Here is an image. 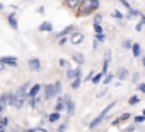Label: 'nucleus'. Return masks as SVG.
<instances>
[{
  "label": "nucleus",
  "mask_w": 145,
  "mask_h": 132,
  "mask_svg": "<svg viewBox=\"0 0 145 132\" xmlns=\"http://www.w3.org/2000/svg\"><path fill=\"white\" fill-rule=\"evenodd\" d=\"M9 98H10V105L14 108H22L24 106V101L27 98V84H22L14 94H9Z\"/></svg>",
  "instance_id": "f257e3e1"
},
{
  "label": "nucleus",
  "mask_w": 145,
  "mask_h": 132,
  "mask_svg": "<svg viewBox=\"0 0 145 132\" xmlns=\"http://www.w3.org/2000/svg\"><path fill=\"white\" fill-rule=\"evenodd\" d=\"M99 7V0H82V4L79 7V14L80 16H87L91 12H94Z\"/></svg>",
  "instance_id": "f03ea898"
},
{
  "label": "nucleus",
  "mask_w": 145,
  "mask_h": 132,
  "mask_svg": "<svg viewBox=\"0 0 145 132\" xmlns=\"http://www.w3.org/2000/svg\"><path fill=\"white\" fill-rule=\"evenodd\" d=\"M114 105H116V103H114V101H111V103H109V105H108V106H106V108H104V110H103V112H101V113H99V115H97V117H96V118H94L92 122H91V123H89V127H91V129L97 127V125H99V123H101V122L104 120V117H106V115L109 113V110H111V108H113Z\"/></svg>",
  "instance_id": "7ed1b4c3"
},
{
  "label": "nucleus",
  "mask_w": 145,
  "mask_h": 132,
  "mask_svg": "<svg viewBox=\"0 0 145 132\" xmlns=\"http://www.w3.org/2000/svg\"><path fill=\"white\" fill-rule=\"evenodd\" d=\"M53 96H56V88H55V84H46V86H44V98L50 100V98H53Z\"/></svg>",
  "instance_id": "20e7f679"
},
{
  "label": "nucleus",
  "mask_w": 145,
  "mask_h": 132,
  "mask_svg": "<svg viewBox=\"0 0 145 132\" xmlns=\"http://www.w3.org/2000/svg\"><path fill=\"white\" fill-rule=\"evenodd\" d=\"M27 65H29V69H31L33 72H38V71H41V62H39V58H31Z\"/></svg>",
  "instance_id": "39448f33"
},
{
  "label": "nucleus",
  "mask_w": 145,
  "mask_h": 132,
  "mask_svg": "<svg viewBox=\"0 0 145 132\" xmlns=\"http://www.w3.org/2000/svg\"><path fill=\"white\" fill-rule=\"evenodd\" d=\"M82 41H84V34L82 33H74L70 36V43L72 45H80Z\"/></svg>",
  "instance_id": "423d86ee"
},
{
  "label": "nucleus",
  "mask_w": 145,
  "mask_h": 132,
  "mask_svg": "<svg viewBox=\"0 0 145 132\" xmlns=\"http://www.w3.org/2000/svg\"><path fill=\"white\" fill-rule=\"evenodd\" d=\"M39 91H41V84H34V86L29 89V93H27V98H29V100H33V98H38Z\"/></svg>",
  "instance_id": "0eeeda50"
},
{
  "label": "nucleus",
  "mask_w": 145,
  "mask_h": 132,
  "mask_svg": "<svg viewBox=\"0 0 145 132\" xmlns=\"http://www.w3.org/2000/svg\"><path fill=\"white\" fill-rule=\"evenodd\" d=\"M10 103V98H9V93L2 94V98H0V112H4L7 108V105Z\"/></svg>",
  "instance_id": "6e6552de"
},
{
  "label": "nucleus",
  "mask_w": 145,
  "mask_h": 132,
  "mask_svg": "<svg viewBox=\"0 0 145 132\" xmlns=\"http://www.w3.org/2000/svg\"><path fill=\"white\" fill-rule=\"evenodd\" d=\"M0 62L5 63V65H12V67H17V58H14V57H2V58H0Z\"/></svg>",
  "instance_id": "1a4fd4ad"
},
{
  "label": "nucleus",
  "mask_w": 145,
  "mask_h": 132,
  "mask_svg": "<svg viewBox=\"0 0 145 132\" xmlns=\"http://www.w3.org/2000/svg\"><path fill=\"white\" fill-rule=\"evenodd\" d=\"M80 76V67H75V69H68L67 71V77L68 79H75Z\"/></svg>",
  "instance_id": "9d476101"
},
{
  "label": "nucleus",
  "mask_w": 145,
  "mask_h": 132,
  "mask_svg": "<svg viewBox=\"0 0 145 132\" xmlns=\"http://www.w3.org/2000/svg\"><path fill=\"white\" fill-rule=\"evenodd\" d=\"M65 103H67V112H68V117H70V115H74V112H75V105H74V101H72V98L65 100Z\"/></svg>",
  "instance_id": "9b49d317"
},
{
  "label": "nucleus",
  "mask_w": 145,
  "mask_h": 132,
  "mask_svg": "<svg viewBox=\"0 0 145 132\" xmlns=\"http://www.w3.org/2000/svg\"><path fill=\"white\" fill-rule=\"evenodd\" d=\"M65 4H67V7H70V9H77V7H80L82 0H65Z\"/></svg>",
  "instance_id": "f8f14e48"
},
{
  "label": "nucleus",
  "mask_w": 145,
  "mask_h": 132,
  "mask_svg": "<svg viewBox=\"0 0 145 132\" xmlns=\"http://www.w3.org/2000/svg\"><path fill=\"white\" fill-rule=\"evenodd\" d=\"M7 19H9V24H10L14 29H17V28H19V26H17V19H16V14H9V17H7Z\"/></svg>",
  "instance_id": "ddd939ff"
},
{
  "label": "nucleus",
  "mask_w": 145,
  "mask_h": 132,
  "mask_svg": "<svg viewBox=\"0 0 145 132\" xmlns=\"http://www.w3.org/2000/svg\"><path fill=\"white\" fill-rule=\"evenodd\" d=\"M131 51H133V57H140V55H142V48H140V45H138V43H133Z\"/></svg>",
  "instance_id": "4468645a"
},
{
  "label": "nucleus",
  "mask_w": 145,
  "mask_h": 132,
  "mask_svg": "<svg viewBox=\"0 0 145 132\" xmlns=\"http://www.w3.org/2000/svg\"><path fill=\"white\" fill-rule=\"evenodd\" d=\"M60 120V112H53L50 117H48V122H51V123H55V122H58Z\"/></svg>",
  "instance_id": "2eb2a0df"
},
{
  "label": "nucleus",
  "mask_w": 145,
  "mask_h": 132,
  "mask_svg": "<svg viewBox=\"0 0 145 132\" xmlns=\"http://www.w3.org/2000/svg\"><path fill=\"white\" fill-rule=\"evenodd\" d=\"M70 33H74V26L65 28L63 31H60V33H58V36H60V38H63V36H67V34H70Z\"/></svg>",
  "instance_id": "dca6fc26"
},
{
  "label": "nucleus",
  "mask_w": 145,
  "mask_h": 132,
  "mask_svg": "<svg viewBox=\"0 0 145 132\" xmlns=\"http://www.w3.org/2000/svg\"><path fill=\"white\" fill-rule=\"evenodd\" d=\"M39 31H53V26H51V22H43L41 26H39Z\"/></svg>",
  "instance_id": "f3484780"
},
{
  "label": "nucleus",
  "mask_w": 145,
  "mask_h": 132,
  "mask_svg": "<svg viewBox=\"0 0 145 132\" xmlns=\"http://www.w3.org/2000/svg\"><path fill=\"white\" fill-rule=\"evenodd\" d=\"M80 82H82V77L79 76V77L74 79V82H72V88H74V89H79V88H80Z\"/></svg>",
  "instance_id": "a211bd4d"
},
{
  "label": "nucleus",
  "mask_w": 145,
  "mask_h": 132,
  "mask_svg": "<svg viewBox=\"0 0 145 132\" xmlns=\"http://www.w3.org/2000/svg\"><path fill=\"white\" fill-rule=\"evenodd\" d=\"M74 60H75L77 63H82V62H84V55H80V53H74Z\"/></svg>",
  "instance_id": "6ab92c4d"
},
{
  "label": "nucleus",
  "mask_w": 145,
  "mask_h": 132,
  "mask_svg": "<svg viewBox=\"0 0 145 132\" xmlns=\"http://www.w3.org/2000/svg\"><path fill=\"white\" fill-rule=\"evenodd\" d=\"M126 76H128V71H126V69H121V71L118 72V77H120L121 81H123V79H126Z\"/></svg>",
  "instance_id": "aec40b11"
},
{
  "label": "nucleus",
  "mask_w": 145,
  "mask_h": 132,
  "mask_svg": "<svg viewBox=\"0 0 145 132\" xmlns=\"http://www.w3.org/2000/svg\"><path fill=\"white\" fill-rule=\"evenodd\" d=\"M103 76H104V72H101V74H96V76L92 77V82H94V84H97V82L103 79Z\"/></svg>",
  "instance_id": "412c9836"
},
{
  "label": "nucleus",
  "mask_w": 145,
  "mask_h": 132,
  "mask_svg": "<svg viewBox=\"0 0 145 132\" xmlns=\"http://www.w3.org/2000/svg\"><path fill=\"white\" fill-rule=\"evenodd\" d=\"M138 101H140V98H138V96H131V98L128 100V103H130V105H137Z\"/></svg>",
  "instance_id": "4be33fe9"
},
{
  "label": "nucleus",
  "mask_w": 145,
  "mask_h": 132,
  "mask_svg": "<svg viewBox=\"0 0 145 132\" xmlns=\"http://www.w3.org/2000/svg\"><path fill=\"white\" fill-rule=\"evenodd\" d=\"M94 31H96V34H103V28H101V24H94Z\"/></svg>",
  "instance_id": "5701e85b"
},
{
  "label": "nucleus",
  "mask_w": 145,
  "mask_h": 132,
  "mask_svg": "<svg viewBox=\"0 0 145 132\" xmlns=\"http://www.w3.org/2000/svg\"><path fill=\"white\" fill-rule=\"evenodd\" d=\"M111 81H113V74H108V76L104 77V84H109Z\"/></svg>",
  "instance_id": "b1692460"
},
{
  "label": "nucleus",
  "mask_w": 145,
  "mask_h": 132,
  "mask_svg": "<svg viewBox=\"0 0 145 132\" xmlns=\"http://www.w3.org/2000/svg\"><path fill=\"white\" fill-rule=\"evenodd\" d=\"M39 100H41V98H39V96H38V98H33V100H31V106H33V108H34V106H36V105H38V103H39Z\"/></svg>",
  "instance_id": "393cba45"
},
{
  "label": "nucleus",
  "mask_w": 145,
  "mask_h": 132,
  "mask_svg": "<svg viewBox=\"0 0 145 132\" xmlns=\"http://www.w3.org/2000/svg\"><path fill=\"white\" fill-rule=\"evenodd\" d=\"M55 88H56V96H58V94L61 93V84H60V82H55Z\"/></svg>",
  "instance_id": "a878e982"
},
{
  "label": "nucleus",
  "mask_w": 145,
  "mask_h": 132,
  "mask_svg": "<svg viewBox=\"0 0 145 132\" xmlns=\"http://www.w3.org/2000/svg\"><path fill=\"white\" fill-rule=\"evenodd\" d=\"M113 16H114L116 19H123V14H121V12H118V11H114V12H113Z\"/></svg>",
  "instance_id": "bb28decb"
},
{
  "label": "nucleus",
  "mask_w": 145,
  "mask_h": 132,
  "mask_svg": "<svg viewBox=\"0 0 145 132\" xmlns=\"http://www.w3.org/2000/svg\"><path fill=\"white\" fill-rule=\"evenodd\" d=\"M123 46H125V48H133V43H131V41H128V40H126V41H125V43H123Z\"/></svg>",
  "instance_id": "cd10ccee"
},
{
  "label": "nucleus",
  "mask_w": 145,
  "mask_h": 132,
  "mask_svg": "<svg viewBox=\"0 0 145 132\" xmlns=\"http://www.w3.org/2000/svg\"><path fill=\"white\" fill-rule=\"evenodd\" d=\"M131 79H133V82H138V79H140V74H138V72H135V74L131 76Z\"/></svg>",
  "instance_id": "c85d7f7f"
},
{
  "label": "nucleus",
  "mask_w": 145,
  "mask_h": 132,
  "mask_svg": "<svg viewBox=\"0 0 145 132\" xmlns=\"http://www.w3.org/2000/svg\"><path fill=\"white\" fill-rule=\"evenodd\" d=\"M145 120V115H138V117H135V122L138 123V122H143Z\"/></svg>",
  "instance_id": "c756f323"
},
{
  "label": "nucleus",
  "mask_w": 145,
  "mask_h": 132,
  "mask_svg": "<svg viewBox=\"0 0 145 132\" xmlns=\"http://www.w3.org/2000/svg\"><path fill=\"white\" fill-rule=\"evenodd\" d=\"M96 41H104V34H96Z\"/></svg>",
  "instance_id": "7c9ffc66"
},
{
  "label": "nucleus",
  "mask_w": 145,
  "mask_h": 132,
  "mask_svg": "<svg viewBox=\"0 0 145 132\" xmlns=\"http://www.w3.org/2000/svg\"><path fill=\"white\" fill-rule=\"evenodd\" d=\"M138 91L145 93V84H143V82H138Z\"/></svg>",
  "instance_id": "2f4dec72"
},
{
  "label": "nucleus",
  "mask_w": 145,
  "mask_h": 132,
  "mask_svg": "<svg viewBox=\"0 0 145 132\" xmlns=\"http://www.w3.org/2000/svg\"><path fill=\"white\" fill-rule=\"evenodd\" d=\"M29 132H46V130L41 129V127H38V129H29Z\"/></svg>",
  "instance_id": "473e14b6"
},
{
  "label": "nucleus",
  "mask_w": 145,
  "mask_h": 132,
  "mask_svg": "<svg viewBox=\"0 0 145 132\" xmlns=\"http://www.w3.org/2000/svg\"><path fill=\"white\" fill-rule=\"evenodd\" d=\"M67 40H70V38H65V36H63V38H60V41H58V43H60V45H65V43H67Z\"/></svg>",
  "instance_id": "72a5a7b5"
},
{
  "label": "nucleus",
  "mask_w": 145,
  "mask_h": 132,
  "mask_svg": "<svg viewBox=\"0 0 145 132\" xmlns=\"http://www.w3.org/2000/svg\"><path fill=\"white\" fill-rule=\"evenodd\" d=\"M128 118H130V115H128V113H123V115L120 117V120H128Z\"/></svg>",
  "instance_id": "f704fd0d"
},
{
  "label": "nucleus",
  "mask_w": 145,
  "mask_h": 132,
  "mask_svg": "<svg viewBox=\"0 0 145 132\" xmlns=\"http://www.w3.org/2000/svg\"><path fill=\"white\" fill-rule=\"evenodd\" d=\"M65 129H67V123H61V125H60V127H58V132H63V130H65Z\"/></svg>",
  "instance_id": "c9c22d12"
},
{
  "label": "nucleus",
  "mask_w": 145,
  "mask_h": 132,
  "mask_svg": "<svg viewBox=\"0 0 145 132\" xmlns=\"http://www.w3.org/2000/svg\"><path fill=\"white\" fill-rule=\"evenodd\" d=\"M120 2H121V4H123V5H125V7H126V9H130V4H128V2H126V0H120Z\"/></svg>",
  "instance_id": "e433bc0d"
},
{
  "label": "nucleus",
  "mask_w": 145,
  "mask_h": 132,
  "mask_svg": "<svg viewBox=\"0 0 145 132\" xmlns=\"http://www.w3.org/2000/svg\"><path fill=\"white\" fill-rule=\"evenodd\" d=\"M101 22V16H96V19H94V24H99Z\"/></svg>",
  "instance_id": "4c0bfd02"
},
{
  "label": "nucleus",
  "mask_w": 145,
  "mask_h": 132,
  "mask_svg": "<svg viewBox=\"0 0 145 132\" xmlns=\"http://www.w3.org/2000/svg\"><path fill=\"white\" fill-rule=\"evenodd\" d=\"M142 63H143V67H145V57H143V58H142Z\"/></svg>",
  "instance_id": "58836bf2"
},
{
  "label": "nucleus",
  "mask_w": 145,
  "mask_h": 132,
  "mask_svg": "<svg viewBox=\"0 0 145 132\" xmlns=\"http://www.w3.org/2000/svg\"><path fill=\"white\" fill-rule=\"evenodd\" d=\"M143 115H145V110H143Z\"/></svg>",
  "instance_id": "ea45409f"
},
{
  "label": "nucleus",
  "mask_w": 145,
  "mask_h": 132,
  "mask_svg": "<svg viewBox=\"0 0 145 132\" xmlns=\"http://www.w3.org/2000/svg\"><path fill=\"white\" fill-rule=\"evenodd\" d=\"M26 132H29V130H26Z\"/></svg>",
  "instance_id": "a19ab883"
}]
</instances>
